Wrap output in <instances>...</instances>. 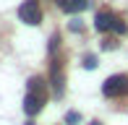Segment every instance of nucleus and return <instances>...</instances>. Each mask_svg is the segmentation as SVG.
<instances>
[{"mask_svg": "<svg viewBox=\"0 0 128 125\" xmlns=\"http://www.w3.org/2000/svg\"><path fill=\"white\" fill-rule=\"evenodd\" d=\"M112 31H115V34H126V31H128V26H126L120 18H115V24H112Z\"/></svg>", "mask_w": 128, "mask_h": 125, "instance_id": "7", "label": "nucleus"}, {"mask_svg": "<svg viewBox=\"0 0 128 125\" xmlns=\"http://www.w3.org/2000/svg\"><path fill=\"white\" fill-rule=\"evenodd\" d=\"M84 65H86V68H89V70H92V68L97 65V58H94V55H89V58L84 60Z\"/></svg>", "mask_w": 128, "mask_h": 125, "instance_id": "9", "label": "nucleus"}, {"mask_svg": "<svg viewBox=\"0 0 128 125\" xmlns=\"http://www.w3.org/2000/svg\"><path fill=\"white\" fill-rule=\"evenodd\" d=\"M102 94L104 96H120L128 94V76H110L102 83Z\"/></svg>", "mask_w": 128, "mask_h": 125, "instance_id": "2", "label": "nucleus"}, {"mask_svg": "<svg viewBox=\"0 0 128 125\" xmlns=\"http://www.w3.org/2000/svg\"><path fill=\"white\" fill-rule=\"evenodd\" d=\"M18 18L24 21L26 26H37L39 18H42V8H39V3H37V0H26V3H21Z\"/></svg>", "mask_w": 128, "mask_h": 125, "instance_id": "1", "label": "nucleus"}, {"mask_svg": "<svg viewBox=\"0 0 128 125\" xmlns=\"http://www.w3.org/2000/svg\"><path fill=\"white\" fill-rule=\"evenodd\" d=\"M89 8V0H68L66 5H63V10L66 13H81V10Z\"/></svg>", "mask_w": 128, "mask_h": 125, "instance_id": "6", "label": "nucleus"}, {"mask_svg": "<svg viewBox=\"0 0 128 125\" xmlns=\"http://www.w3.org/2000/svg\"><path fill=\"white\" fill-rule=\"evenodd\" d=\"M29 94H37V96H42V99H47L44 78H39V76H32V78H29Z\"/></svg>", "mask_w": 128, "mask_h": 125, "instance_id": "5", "label": "nucleus"}, {"mask_svg": "<svg viewBox=\"0 0 128 125\" xmlns=\"http://www.w3.org/2000/svg\"><path fill=\"white\" fill-rule=\"evenodd\" d=\"M44 102H47V99H42V96H37V94H26V99H24V112H26V115H37V112L44 107Z\"/></svg>", "mask_w": 128, "mask_h": 125, "instance_id": "3", "label": "nucleus"}, {"mask_svg": "<svg viewBox=\"0 0 128 125\" xmlns=\"http://www.w3.org/2000/svg\"><path fill=\"white\" fill-rule=\"evenodd\" d=\"M112 24H115V16L107 13V10H102V13L94 16V29H97V31H107V29H112Z\"/></svg>", "mask_w": 128, "mask_h": 125, "instance_id": "4", "label": "nucleus"}, {"mask_svg": "<svg viewBox=\"0 0 128 125\" xmlns=\"http://www.w3.org/2000/svg\"><path fill=\"white\" fill-rule=\"evenodd\" d=\"M78 120H81V115H78V112H68V115H66V123H68V125H76Z\"/></svg>", "mask_w": 128, "mask_h": 125, "instance_id": "8", "label": "nucleus"}]
</instances>
